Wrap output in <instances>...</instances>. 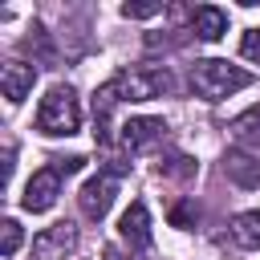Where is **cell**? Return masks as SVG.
Here are the masks:
<instances>
[{"label":"cell","mask_w":260,"mask_h":260,"mask_svg":"<svg viewBox=\"0 0 260 260\" xmlns=\"http://www.w3.org/2000/svg\"><path fill=\"white\" fill-rule=\"evenodd\" d=\"M252 85V73L232 65V61H219V57H203L191 65V89L203 98V102H223L240 89Z\"/></svg>","instance_id":"1"},{"label":"cell","mask_w":260,"mask_h":260,"mask_svg":"<svg viewBox=\"0 0 260 260\" xmlns=\"http://www.w3.org/2000/svg\"><path fill=\"white\" fill-rule=\"evenodd\" d=\"M37 130L49 138H69L81 130V106L69 85H53L37 106Z\"/></svg>","instance_id":"2"},{"label":"cell","mask_w":260,"mask_h":260,"mask_svg":"<svg viewBox=\"0 0 260 260\" xmlns=\"http://www.w3.org/2000/svg\"><path fill=\"white\" fill-rule=\"evenodd\" d=\"M110 89L118 93V102H150L171 93V73L167 69H126L118 77H110Z\"/></svg>","instance_id":"3"},{"label":"cell","mask_w":260,"mask_h":260,"mask_svg":"<svg viewBox=\"0 0 260 260\" xmlns=\"http://www.w3.org/2000/svg\"><path fill=\"white\" fill-rule=\"evenodd\" d=\"M61 179H65V171L57 167V158L49 162V167H41V171H32V179L24 183V195H20V207L24 211H49L53 203H57V195H61Z\"/></svg>","instance_id":"4"},{"label":"cell","mask_w":260,"mask_h":260,"mask_svg":"<svg viewBox=\"0 0 260 260\" xmlns=\"http://www.w3.org/2000/svg\"><path fill=\"white\" fill-rule=\"evenodd\" d=\"M73 252H77V228L69 219L32 236V260H69Z\"/></svg>","instance_id":"5"},{"label":"cell","mask_w":260,"mask_h":260,"mask_svg":"<svg viewBox=\"0 0 260 260\" xmlns=\"http://www.w3.org/2000/svg\"><path fill=\"white\" fill-rule=\"evenodd\" d=\"M114 195H118V171H98V175L77 191L81 215H85V219H102V215L110 211Z\"/></svg>","instance_id":"6"},{"label":"cell","mask_w":260,"mask_h":260,"mask_svg":"<svg viewBox=\"0 0 260 260\" xmlns=\"http://www.w3.org/2000/svg\"><path fill=\"white\" fill-rule=\"evenodd\" d=\"M32 81H37V65H28V61H8V65L0 69V89H4V98H8L12 106H20V102L28 98Z\"/></svg>","instance_id":"7"},{"label":"cell","mask_w":260,"mask_h":260,"mask_svg":"<svg viewBox=\"0 0 260 260\" xmlns=\"http://www.w3.org/2000/svg\"><path fill=\"white\" fill-rule=\"evenodd\" d=\"M118 236L134 252H146L150 248V215H146V203H130L126 207V215L118 219Z\"/></svg>","instance_id":"8"},{"label":"cell","mask_w":260,"mask_h":260,"mask_svg":"<svg viewBox=\"0 0 260 260\" xmlns=\"http://www.w3.org/2000/svg\"><path fill=\"white\" fill-rule=\"evenodd\" d=\"M162 134H167L162 118H130V122L122 126V146L134 154V150H146V146H154Z\"/></svg>","instance_id":"9"},{"label":"cell","mask_w":260,"mask_h":260,"mask_svg":"<svg viewBox=\"0 0 260 260\" xmlns=\"http://www.w3.org/2000/svg\"><path fill=\"white\" fill-rule=\"evenodd\" d=\"M223 175H228L236 187H260V154L228 150V154H223Z\"/></svg>","instance_id":"10"},{"label":"cell","mask_w":260,"mask_h":260,"mask_svg":"<svg viewBox=\"0 0 260 260\" xmlns=\"http://www.w3.org/2000/svg\"><path fill=\"white\" fill-rule=\"evenodd\" d=\"M191 32H195L199 41H219V37L228 32V12L215 8V4H199V8L191 12Z\"/></svg>","instance_id":"11"},{"label":"cell","mask_w":260,"mask_h":260,"mask_svg":"<svg viewBox=\"0 0 260 260\" xmlns=\"http://www.w3.org/2000/svg\"><path fill=\"white\" fill-rule=\"evenodd\" d=\"M232 240H236L240 248H248V252H260V207L240 211V215L232 219Z\"/></svg>","instance_id":"12"},{"label":"cell","mask_w":260,"mask_h":260,"mask_svg":"<svg viewBox=\"0 0 260 260\" xmlns=\"http://www.w3.org/2000/svg\"><path fill=\"white\" fill-rule=\"evenodd\" d=\"M232 138H236L240 146H248V150H260V106L244 110V114L232 122Z\"/></svg>","instance_id":"13"},{"label":"cell","mask_w":260,"mask_h":260,"mask_svg":"<svg viewBox=\"0 0 260 260\" xmlns=\"http://www.w3.org/2000/svg\"><path fill=\"white\" fill-rule=\"evenodd\" d=\"M158 175H167V179H191V175H195V158H187V154H171V158L158 162Z\"/></svg>","instance_id":"14"},{"label":"cell","mask_w":260,"mask_h":260,"mask_svg":"<svg viewBox=\"0 0 260 260\" xmlns=\"http://www.w3.org/2000/svg\"><path fill=\"white\" fill-rule=\"evenodd\" d=\"M16 248H20V223L4 219L0 223V256H16Z\"/></svg>","instance_id":"15"},{"label":"cell","mask_w":260,"mask_h":260,"mask_svg":"<svg viewBox=\"0 0 260 260\" xmlns=\"http://www.w3.org/2000/svg\"><path fill=\"white\" fill-rule=\"evenodd\" d=\"M162 4H122V16L126 20H146V16H158Z\"/></svg>","instance_id":"16"},{"label":"cell","mask_w":260,"mask_h":260,"mask_svg":"<svg viewBox=\"0 0 260 260\" xmlns=\"http://www.w3.org/2000/svg\"><path fill=\"white\" fill-rule=\"evenodd\" d=\"M240 53H244L248 61H256V65H260V28H248V32H244V41H240Z\"/></svg>","instance_id":"17"},{"label":"cell","mask_w":260,"mask_h":260,"mask_svg":"<svg viewBox=\"0 0 260 260\" xmlns=\"http://www.w3.org/2000/svg\"><path fill=\"white\" fill-rule=\"evenodd\" d=\"M195 215H199V211H195V207H191V203H179V207H175V211H171V223H175V228H183V223H191V219H195Z\"/></svg>","instance_id":"18"}]
</instances>
